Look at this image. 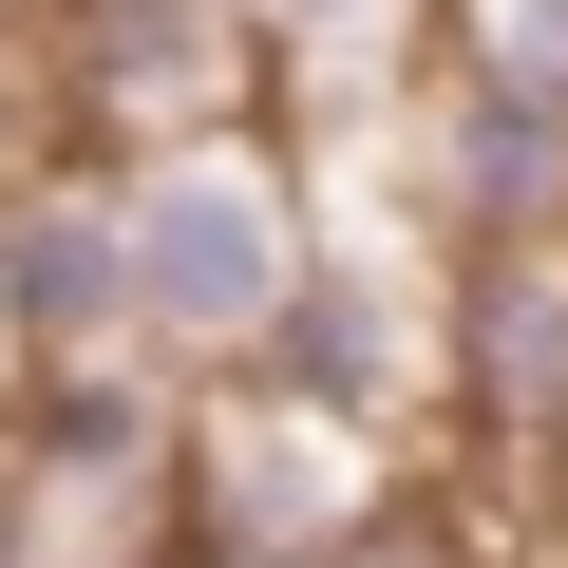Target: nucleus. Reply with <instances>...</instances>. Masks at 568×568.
Returning <instances> with one entry per match:
<instances>
[{"label": "nucleus", "instance_id": "obj_1", "mask_svg": "<svg viewBox=\"0 0 568 568\" xmlns=\"http://www.w3.org/2000/svg\"><path fill=\"white\" fill-rule=\"evenodd\" d=\"M284 284H304V246H284V190L246 152H171L114 190V304L171 323V342H265Z\"/></svg>", "mask_w": 568, "mask_h": 568}]
</instances>
